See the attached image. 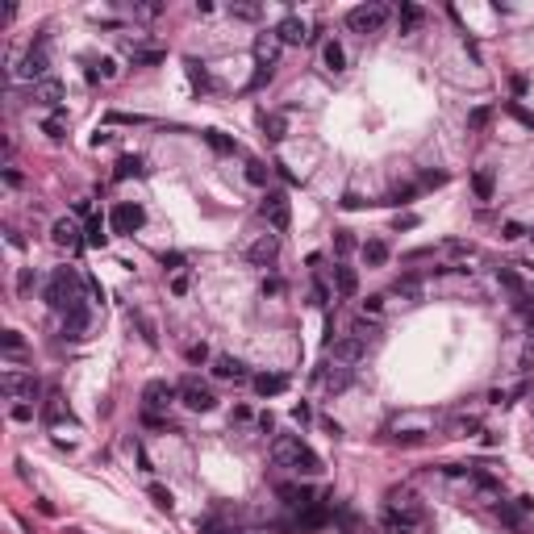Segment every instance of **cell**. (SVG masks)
<instances>
[{
    "instance_id": "cell-1",
    "label": "cell",
    "mask_w": 534,
    "mask_h": 534,
    "mask_svg": "<svg viewBox=\"0 0 534 534\" xmlns=\"http://www.w3.org/2000/svg\"><path fill=\"white\" fill-rule=\"evenodd\" d=\"M46 305L50 309H76V305H84V280H80V271L76 267H59L54 275H50V284H46Z\"/></svg>"
},
{
    "instance_id": "cell-2",
    "label": "cell",
    "mask_w": 534,
    "mask_h": 534,
    "mask_svg": "<svg viewBox=\"0 0 534 534\" xmlns=\"http://www.w3.org/2000/svg\"><path fill=\"white\" fill-rule=\"evenodd\" d=\"M384 522H388V534H409L417 522H422V505L413 501V492H405V489H393V492H388Z\"/></svg>"
},
{
    "instance_id": "cell-3",
    "label": "cell",
    "mask_w": 534,
    "mask_h": 534,
    "mask_svg": "<svg viewBox=\"0 0 534 534\" xmlns=\"http://www.w3.org/2000/svg\"><path fill=\"white\" fill-rule=\"evenodd\" d=\"M179 397L176 384H167V380H150L146 388H142V417H163L167 413V405Z\"/></svg>"
},
{
    "instance_id": "cell-4",
    "label": "cell",
    "mask_w": 534,
    "mask_h": 534,
    "mask_svg": "<svg viewBox=\"0 0 534 534\" xmlns=\"http://www.w3.org/2000/svg\"><path fill=\"white\" fill-rule=\"evenodd\" d=\"M384 21H388L384 4H359V8L347 13V30H351V34H380Z\"/></svg>"
},
{
    "instance_id": "cell-5",
    "label": "cell",
    "mask_w": 534,
    "mask_h": 534,
    "mask_svg": "<svg viewBox=\"0 0 534 534\" xmlns=\"http://www.w3.org/2000/svg\"><path fill=\"white\" fill-rule=\"evenodd\" d=\"M259 209H263V222L271 230H288V222H292V205H288V192L284 188H271Z\"/></svg>"
},
{
    "instance_id": "cell-6",
    "label": "cell",
    "mask_w": 534,
    "mask_h": 534,
    "mask_svg": "<svg viewBox=\"0 0 534 534\" xmlns=\"http://www.w3.org/2000/svg\"><path fill=\"white\" fill-rule=\"evenodd\" d=\"M179 400H184L192 413H209V409H218L213 388H205L201 380H184V384H179Z\"/></svg>"
},
{
    "instance_id": "cell-7",
    "label": "cell",
    "mask_w": 534,
    "mask_h": 534,
    "mask_svg": "<svg viewBox=\"0 0 534 534\" xmlns=\"http://www.w3.org/2000/svg\"><path fill=\"white\" fill-rule=\"evenodd\" d=\"M0 388H4L8 400H34L38 397V380L25 376V372H4V376H0Z\"/></svg>"
},
{
    "instance_id": "cell-8",
    "label": "cell",
    "mask_w": 534,
    "mask_h": 534,
    "mask_svg": "<svg viewBox=\"0 0 534 534\" xmlns=\"http://www.w3.org/2000/svg\"><path fill=\"white\" fill-rule=\"evenodd\" d=\"M526 509H530V501H497V518H501V526L514 534H526L530 530V522H526Z\"/></svg>"
},
{
    "instance_id": "cell-9",
    "label": "cell",
    "mask_w": 534,
    "mask_h": 534,
    "mask_svg": "<svg viewBox=\"0 0 534 534\" xmlns=\"http://www.w3.org/2000/svg\"><path fill=\"white\" fill-rule=\"evenodd\" d=\"M275 255H280V238H275V234H259V238L247 247V263H251V267L275 263Z\"/></svg>"
},
{
    "instance_id": "cell-10",
    "label": "cell",
    "mask_w": 534,
    "mask_h": 534,
    "mask_svg": "<svg viewBox=\"0 0 534 534\" xmlns=\"http://www.w3.org/2000/svg\"><path fill=\"white\" fill-rule=\"evenodd\" d=\"M146 222V213H142V205H134V201H121L117 209H113V230L117 234H138Z\"/></svg>"
},
{
    "instance_id": "cell-11",
    "label": "cell",
    "mask_w": 534,
    "mask_h": 534,
    "mask_svg": "<svg viewBox=\"0 0 534 534\" xmlns=\"http://www.w3.org/2000/svg\"><path fill=\"white\" fill-rule=\"evenodd\" d=\"M17 71H21L25 80H34V84H38V80H46V42L30 46V54L21 59V67H17Z\"/></svg>"
},
{
    "instance_id": "cell-12",
    "label": "cell",
    "mask_w": 534,
    "mask_h": 534,
    "mask_svg": "<svg viewBox=\"0 0 534 534\" xmlns=\"http://www.w3.org/2000/svg\"><path fill=\"white\" fill-rule=\"evenodd\" d=\"M351 380H355V367H351V363H338V359H334V363L321 372V384H326L330 393H343Z\"/></svg>"
},
{
    "instance_id": "cell-13",
    "label": "cell",
    "mask_w": 534,
    "mask_h": 534,
    "mask_svg": "<svg viewBox=\"0 0 534 534\" xmlns=\"http://www.w3.org/2000/svg\"><path fill=\"white\" fill-rule=\"evenodd\" d=\"M330 351H334V359H338V363H351V367H355L359 359H363V351H367V343H363V338H355V334H347V338L330 343Z\"/></svg>"
},
{
    "instance_id": "cell-14",
    "label": "cell",
    "mask_w": 534,
    "mask_h": 534,
    "mask_svg": "<svg viewBox=\"0 0 534 534\" xmlns=\"http://www.w3.org/2000/svg\"><path fill=\"white\" fill-rule=\"evenodd\" d=\"M59 100H63V84L54 80V76H46L34 84V105H42V109H54L59 113Z\"/></svg>"
},
{
    "instance_id": "cell-15",
    "label": "cell",
    "mask_w": 534,
    "mask_h": 534,
    "mask_svg": "<svg viewBox=\"0 0 534 534\" xmlns=\"http://www.w3.org/2000/svg\"><path fill=\"white\" fill-rule=\"evenodd\" d=\"M275 38L284 46H301L305 38H309V30H305V21L301 17H284L280 25H275Z\"/></svg>"
},
{
    "instance_id": "cell-16",
    "label": "cell",
    "mask_w": 534,
    "mask_h": 534,
    "mask_svg": "<svg viewBox=\"0 0 534 534\" xmlns=\"http://www.w3.org/2000/svg\"><path fill=\"white\" fill-rule=\"evenodd\" d=\"M497 284L514 297V305H526V301H530V292H526V284L514 275V267H497Z\"/></svg>"
},
{
    "instance_id": "cell-17",
    "label": "cell",
    "mask_w": 534,
    "mask_h": 534,
    "mask_svg": "<svg viewBox=\"0 0 534 534\" xmlns=\"http://www.w3.org/2000/svg\"><path fill=\"white\" fill-rule=\"evenodd\" d=\"M63 334L67 338H84L88 334V305H76V309L63 313Z\"/></svg>"
},
{
    "instance_id": "cell-18",
    "label": "cell",
    "mask_w": 534,
    "mask_h": 534,
    "mask_svg": "<svg viewBox=\"0 0 534 534\" xmlns=\"http://www.w3.org/2000/svg\"><path fill=\"white\" fill-rule=\"evenodd\" d=\"M422 21H426V13H422L417 4H400V13H397V30L400 34H417Z\"/></svg>"
},
{
    "instance_id": "cell-19",
    "label": "cell",
    "mask_w": 534,
    "mask_h": 534,
    "mask_svg": "<svg viewBox=\"0 0 534 534\" xmlns=\"http://www.w3.org/2000/svg\"><path fill=\"white\" fill-rule=\"evenodd\" d=\"M76 234H80V230H76L71 218H59V222L50 225V242H54V247H76V242H80Z\"/></svg>"
},
{
    "instance_id": "cell-20",
    "label": "cell",
    "mask_w": 534,
    "mask_h": 534,
    "mask_svg": "<svg viewBox=\"0 0 534 534\" xmlns=\"http://www.w3.org/2000/svg\"><path fill=\"white\" fill-rule=\"evenodd\" d=\"M334 284H338V297H355L359 292V271L347 267V263H338L334 267Z\"/></svg>"
},
{
    "instance_id": "cell-21",
    "label": "cell",
    "mask_w": 534,
    "mask_h": 534,
    "mask_svg": "<svg viewBox=\"0 0 534 534\" xmlns=\"http://www.w3.org/2000/svg\"><path fill=\"white\" fill-rule=\"evenodd\" d=\"M301 439H288V434H280L275 446H271V455H275V463H284V468H292V459H297V451H301Z\"/></svg>"
},
{
    "instance_id": "cell-22",
    "label": "cell",
    "mask_w": 534,
    "mask_h": 534,
    "mask_svg": "<svg viewBox=\"0 0 534 534\" xmlns=\"http://www.w3.org/2000/svg\"><path fill=\"white\" fill-rule=\"evenodd\" d=\"M280 38H275V34H263V38H259V42H255V59H259V67H267V71H271V63H275V54H280Z\"/></svg>"
},
{
    "instance_id": "cell-23",
    "label": "cell",
    "mask_w": 534,
    "mask_h": 534,
    "mask_svg": "<svg viewBox=\"0 0 534 534\" xmlns=\"http://www.w3.org/2000/svg\"><path fill=\"white\" fill-rule=\"evenodd\" d=\"M213 376H218V380H242V376H247V367H242L234 355H218V359H213Z\"/></svg>"
},
{
    "instance_id": "cell-24",
    "label": "cell",
    "mask_w": 534,
    "mask_h": 534,
    "mask_svg": "<svg viewBox=\"0 0 534 534\" xmlns=\"http://www.w3.org/2000/svg\"><path fill=\"white\" fill-rule=\"evenodd\" d=\"M472 192H476V201H492V192H497V176H492V167H480V172L472 176Z\"/></svg>"
},
{
    "instance_id": "cell-25",
    "label": "cell",
    "mask_w": 534,
    "mask_h": 534,
    "mask_svg": "<svg viewBox=\"0 0 534 534\" xmlns=\"http://www.w3.org/2000/svg\"><path fill=\"white\" fill-rule=\"evenodd\" d=\"M359 251H363V259H367L372 267H384V263H388V242H384V238H367Z\"/></svg>"
},
{
    "instance_id": "cell-26",
    "label": "cell",
    "mask_w": 534,
    "mask_h": 534,
    "mask_svg": "<svg viewBox=\"0 0 534 534\" xmlns=\"http://www.w3.org/2000/svg\"><path fill=\"white\" fill-rule=\"evenodd\" d=\"M284 388H288V376H271V372L255 376V393H259V397H275V393H284Z\"/></svg>"
},
{
    "instance_id": "cell-27",
    "label": "cell",
    "mask_w": 534,
    "mask_h": 534,
    "mask_svg": "<svg viewBox=\"0 0 534 534\" xmlns=\"http://www.w3.org/2000/svg\"><path fill=\"white\" fill-rule=\"evenodd\" d=\"M280 497H284L292 509H309V505H313V492L301 489V485H280Z\"/></svg>"
},
{
    "instance_id": "cell-28",
    "label": "cell",
    "mask_w": 534,
    "mask_h": 534,
    "mask_svg": "<svg viewBox=\"0 0 534 534\" xmlns=\"http://www.w3.org/2000/svg\"><path fill=\"white\" fill-rule=\"evenodd\" d=\"M130 63H134V67H150V63H163V50H159V46H130Z\"/></svg>"
},
{
    "instance_id": "cell-29",
    "label": "cell",
    "mask_w": 534,
    "mask_h": 534,
    "mask_svg": "<svg viewBox=\"0 0 534 534\" xmlns=\"http://www.w3.org/2000/svg\"><path fill=\"white\" fill-rule=\"evenodd\" d=\"M292 468H297V472H305V476H317V472H321V459H317V451L301 446V451H297V459H292Z\"/></svg>"
},
{
    "instance_id": "cell-30",
    "label": "cell",
    "mask_w": 534,
    "mask_h": 534,
    "mask_svg": "<svg viewBox=\"0 0 534 534\" xmlns=\"http://www.w3.org/2000/svg\"><path fill=\"white\" fill-rule=\"evenodd\" d=\"M321 63H326V71H343V67H347V54H343V46H338V42H326V46H321Z\"/></svg>"
},
{
    "instance_id": "cell-31",
    "label": "cell",
    "mask_w": 534,
    "mask_h": 534,
    "mask_svg": "<svg viewBox=\"0 0 534 534\" xmlns=\"http://www.w3.org/2000/svg\"><path fill=\"white\" fill-rule=\"evenodd\" d=\"M263 134H267V142H280V138L288 134V117H284V113H267L263 117Z\"/></svg>"
},
{
    "instance_id": "cell-32",
    "label": "cell",
    "mask_w": 534,
    "mask_h": 534,
    "mask_svg": "<svg viewBox=\"0 0 534 534\" xmlns=\"http://www.w3.org/2000/svg\"><path fill=\"white\" fill-rule=\"evenodd\" d=\"M42 134H46V138H54V142H59V138L67 134V113H63V109H59V113H50V117L42 121Z\"/></svg>"
},
{
    "instance_id": "cell-33",
    "label": "cell",
    "mask_w": 534,
    "mask_h": 534,
    "mask_svg": "<svg viewBox=\"0 0 534 534\" xmlns=\"http://www.w3.org/2000/svg\"><path fill=\"white\" fill-rule=\"evenodd\" d=\"M146 167H142V159L138 155H126V159H117V172H113V179H130V176H142Z\"/></svg>"
},
{
    "instance_id": "cell-34",
    "label": "cell",
    "mask_w": 534,
    "mask_h": 534,
    "mask_svg": "<svg viewBox=\"0 0 534 534\" xmlns=\"http://www.w3.org/2000/svg\"><path fill=\"white\" fill-rule=\"evenodd\" d=\"M317 526H326V509H301V522H297V530L305 534V530H317Z\"/></svg>"
},
{
    "instance_id": "cell-35",
    "label": "cell",
    "mask_w": 534,
    "mask_h": 534,
    "mask_svg": "<svg viewBox=\"0 0 534 534\" xmlns=\"http://www.w3.org/2000/svg\"><path fill=\"white\" fill-rule=\"evenodd\" d=\"M184 67H188V80H192L196 88H209V71H205L201 59H184Z\"/></svg>"
},
{
    "instance_id": "cell-36",
    "label": "cell",
    "mask_w": 534,
    "mask_h": 534,
    "mask_svg": "<svg viewBox=\"0 0 534 534\" xmlns=\"http://www.w3.org/2000/svg\"><path fill=\"white\" fill-rule=\"evenodd\" d=\"M205 142H209V146H213L218 155H234V142H230L222 130H205Z\"/></svg>"
},
{
    "instance_id": "cell-37",
    "label": "cell",
    "mask_w": 534,
    "mask_h": 534,
    "mask_svg": "<svg viewBox=\"0 0 534 534\" xmlns=\"http://www.w3.org/2000/svg\"><path fill=\"white\" fill-rule=\"evenodd\" d=\"M84 234H88V247H105V242H109V234H105V222H100V218H92Z\"/></svg>"
},
{
    "instance_id": "cell-38",
    "label": "cell",
    "mask_w": 534,
    "mask_h": 534,
    "mask_svg": "<svg viewBox=\"0 0 534 534\" xmlns=\"http://www.w3.org/2000/svg\"><path fill=\"white\" fill-rule=\"evenodd\" d=\"M393 297H405V301H417V297H422V288H417L413 280H397V284H393Z\"/></svg>"
},
{
    "instance_id": "cell-39",
    "label": "cell",
    "mask_w": 534,
    "mask_h": 534,
    "mask_svg": "<svg viewBox=\"0 0 534 534\" xmlns=\"http://www.w3.org/2000/svg\"><path fill=\"white\" fill-rule=\"evenodd\" d=\"M505 113H509V117H518L526 130H534V113H530V109H522L518 100H509V105H505Z\"/></svg>"
},
{
    "instance_id": "cell-40",
    "label": "cell",
    "mask_w": 534,
    "mask_h": 534,
    "mask_svg": "<svg viewBox=\"0 0 534 534\" xmlns=\"http://www.w3.org/2000/svg\"><path fill=\"white\" fill-rule=\"evenodd\" d=\"M247 179H251L255 188H263V184H267V167L259 163V159H251V163H247Z\"/></svg>"
},
{
    "instance_id": "cell-41",
    "label": "cell",
    "mask_w": 534,
    "mask_h": 534,
    "mask_svg": "<svg viewBox=\"0 0 534 534\" xmlns=\"http://www.w3.org/2000/svg\"><path fill=\"white\" fill-rule=\"evenodd\" d=\"M334 251H338V255H351V251H355V238H351V230H338V234H334Z\"/></svg>"
},
{
    "instance_id": "cell-42",
    "label": "cell",
    "mask_w": 534,
    "mask_h": 534,
    "mask_svg": "<svg viewBox=\"0 0 534 534\" xmlns=\"http://www.w3.org/2000/svg\"><path fill=\"white\" fill-rule=\"evenodd\" d=\"M0 347H4L8 355H17V351H21L25 343H21V334H17V330H4V334H0Z\"/></svg>"
},
{
    "instance_id": "cell-43",
    "label": "cell",
    "mask_w": 534,
    "mask_h": 534,
    "mask_svg": "<svg viewBox=\"0 0 534 534\" xmlns=\"http://www.w3.org/2000/svg\"><path fill=\"white\" fill-rule=\"evenodd\" d=\"M351 334L367 343V338H376V334H380V326H376V321H355V330H351Z\"/></svg>"
},
{
    "instance_id": "cell-44",
    "label": "cell",
    "mask_w": 534,
    "mask_h": 534,
    "mask_svg": "<svg viewBox=\"0 0 534 534\" xmlns=\"http://www.w3.org/2000/svg\"><path fill=\"white\" fill-rule=\"evenodd\" d=\"M230 13H234L238 21H255V17H259V4H234Z\"/></svg>"
},
{
    "instance_id": "cell-45",
    "label": "cell",
    "mask_w": 534,
    "mask_h": 534,
    "mask_svg": "<svg viewBox=\"0 0 534 534\" xmlns=\"http://www.w3.org/2000/svg\"><path fill=\"white\" fill-rule=\"evenodd\" d=\"M489 126V109H472L468 113V130H485Z\"/></svg>"
},
{
    "instance_id": "cell-46",
    "label": "cell",
    "mask_w": 534,
    "mask_h": 534,
    "mask_svg": "<svg viewBox=\"0 0 534 534\" xmlns=\"http://www.w3.org/2000/svg\"><path fill=\"white\" fill-rule=\"evenodd\" d=\"M42 417H46V422H59V417H63V400L50 397V400H46V409H42Z\"/></svg>"
},
{
    "instance_id": "cell-47",
    "label": "cell",
    "mask_w": 534,
    "mask_h": 534,
    "mask_svg": "<svg viewBox=\"0 0 534 534\" xmlns=\"http://www.w3.org/2000/svg\"><path fill=\"white\" fill-rule=\"evenodd\" d=\"M150 497H155V505H159V509H172V492H167V489H159V485H155Z\"/></svg>"
},
{
    "instance_id": "cell-48",
    "label": "cell",
    "mask_w": 534,
    "mask_h": 534,
    "mask_svg": "<svg viewBox=\"0 0 534 534\" xmlns=\"http://www.w3.org/2000/svg\"><path fill=\"white\" fill-rule=\"evenodd\" d=\"M188 359H192V363H205V359H209V347H205V343H192V347H188Z\"/></svg>"
},
{
    "instance_id": "cell-49",
    "label": "cell",
    "mask_w": 534,
    "mask_h": 534,
    "mask_svg": "<svg viewBox=\"0 0 534 534\" xmlns=\"http://www.w3.org/2000/svg\"><path fill=\"white\" fill-rule=\"evenodd\" d=\"M30 288H34V271L21 267V275H17V292H30Z\"/></svg>"
},
{
    "instance_id": "cell-50",
    "label": "cell",
    "mask_w": 534,
    "mask_h": 534,
    "mask_svg": "<svg viewBox=\"0 0 534 534\" xmlns=\"http://www.w3.org/2000/svg\"><path fill=\"white\" fill-rule=\"evenodd\" d=\"M380 309H384V297H367V301H363V313H372V317H376Z\"/></svg>"
},
{
    "instance_id": "cell-51",
    "label": "cell",
    "mask_w": 534,
    "mask_h": 534,
    "mask_svg": "<svg viewBox=\"0 0 534 534\" xmlns=\"http://www.w3.org/2000/svg\"><path fill=\"white\" fill-rule=\"evenodd\" d=\"M4 184H8V188H21V172H17V167H4Z\"/></svg>"
},
{
    "instance_id": "cell-52",
    "label": "cell",
    "mask_w": 534,
    "mask_h": 534,
    "mask_svg": "<svg viewBox=\"0 0 534 534\" xmlns=\"http://www.w3.org/2000/svg\"><path fill=\"white\" fill-rule=\"evenodd\" d=\"M13 417H17V422H30V417H34V409H30V405H13Z\"/></svg>"
},
{
    "instance_id": "cell-53",
    "label": "cell",
    "mask_w": 534,
    "mask_h": 534,
    "mask_svg": "<svg viewBox=\"0 0 534 534\" xmlns=\"http://www.w3.org/2000/svg\"><path fill=\"white\" fill-rule=\"evenodd\" d=\"M172 292H176V297L188 292V275H176V280H172Z\"/></svg>"
},
{
    "instance_id": "cell-54",
    "label": "cell",
    "mask_w": 534,
    "mask_h": 534,
    "mask_svg": "<svg viewBox=\"0 0 534 534\" xmlns=\"http://www.w3.org/2000/svg\"><path fill=\"white\" fill-rule=\"evenodd\" d=\"M201 534H230V530H225L222 522H205V526H201Z\"/></svg>"
},
{
    "instance_id": "cell-55",
    "label": "cell",
    "mask_w": 534,
    "mask_h": 534,
    "mask_svg": "<svg viewBox=\"0 0 534 534\" xmlns=\"http://www.w3.org/2000/svg\"><path fill=\"white\" fill-rule=\"evenodd\" d=\"M522 234H526V230H522L518 222H509V225H505V238H522Z\"/></svg>"
},
{
    "instance_id": "cell-56",
    "label": "cell",
    "mask_w": 534,
    "mask_h": 534,
    "mask_svg": "<svg viewBox=\"0 0 534 534\" xmlns=\"http://www.w3.org/2000/svg\"><path fill=\"white\" fill-rule=\"evenodd\" d=\"M409 225H417V218H413V213H405V218H397V230H409Z\"/></svg>"
}]
</instances>
